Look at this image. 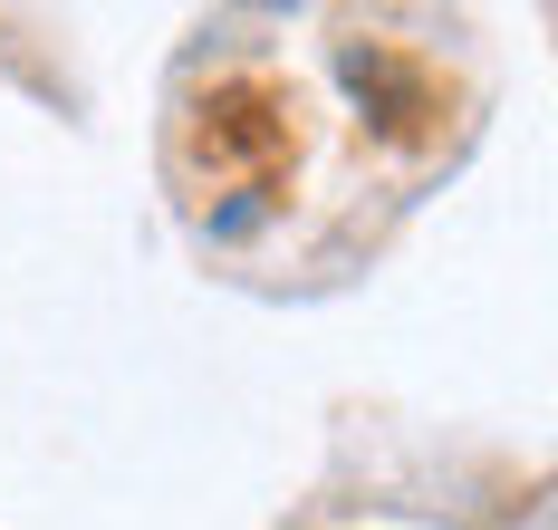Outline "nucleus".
I'll return each instance as SVG.
<instances>
[]
</instances>
